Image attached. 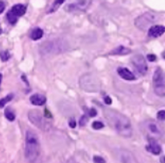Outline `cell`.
<instances>
[{
  "instance_id": "4316f807",
  "label": "cell",
  "mask_w": 165,
  "mask_h": 163,
  "mask_svg": "<svg viewBox=\"0 0 165 163\" xmlns=\"http://www.w3.org/2000/svg\"><path fill=\"white\" fill-rule=\"evenodd\" d=\"M69 126L72 128H74L76 126V122L74 119H70L69 121Z\"/></svg>"
},
{
  "instance_id": "5bb4252c",
  "label": "cell",
  "mask_w": 165,
  "mask_h": 163,
  "mask_svg": "<svg viewBox=\"0 0 165 163\" xmlns=\"http://www.w3.org/2000/svg\"><path fill=\"white\" fill-rule=\"evenodd\" d=\"M43 34V31L40 28H36L33 29L30 34V38L33 40H38L42 38Z\"/></svg>"
},
{
  "instance_id": "ffe728a7",
  "label": "cell",
  "mask_w": 165,
  "mask_h": 163,
  "mask_svg": "<svg viewBox=\"0 0 165 163\" xmlns=\"http://www.w3.org/2000/svg\"><path fill=\"white\" fill-rule=\"evenodd\" d=\"M10 57H11L10 54L7 50L1 51V52H0V58H1V60L3 62H6L8 61L9 58H10Z\"/></svg>"
},
{
  "instance_id": "9c48e42d",
  "label": "cell",
  "mask_w": 165,
  "mask_h": 163,
  "mask_svg": "<svg viewBox=\"0 0 165 163\" xmlns=\"http://www.w3.org/2000/svg\"><path fill=\"white\" fill-rule=\"evenodd\" d=\"M117 72L122 79L127 81H134L136 79V77L127 67H120L117 68Z\"/></svg>"
},
{
  "instance_id": "83f0119b",
  "label": "cell",
  "mask_w": 165,
  "mask_h": 163,
  "mask_svg": "<svg viewBox=\"0 0 165 163\" xmlns=\"http://www.w3.org/2000/svg\"><path fill=\"white\" fill-rule=\"evenodd\" d=\"M104 102H105V104L107 105H110L112 103V99L109 96H106L105 97H104Z\"/></svg>"
},
{
  "instance_id": "8992f818",
  "label": "cell",
  "mask_w": 165,
  "mask_h": 163,
  "mask_svg": "<svg viewBox=\"0 0 165 163\" xmlns=\"http://www.w3.org/2000/svg\"><path fill=\"white\" fill-rule=\"evenodd\" d=\"M132 65L142 75H145L148 71V65L145 57L142 54H136L131 58Z\"/></svg>"
},
{
  "instance_id": "8fae6325",
  "label": "cell",
  "mask_w": 165,
  "mask_h": 163,
  "mask_svg": "<svg viewBox=\"0 0 165 163\" xmlns=\"http://www.w3.org/2000/svg\"><path fill=\"white\" fill-rule=\"evenodd\" d=\"M29 100L33 105L41 106L45 104L46 102V97L42 94L36 93L30 97Z\"/></svg>"
},
{
  "instance_id": "d6a6232c",
  "label": "cell",
  "mask_w": 165,
  "mask_h": 163,
  "mask_svg": "<svg viewBox=\"0 0 165 163\" xmlns=\"http://www.w3.org/2000/svg\"><path fill=\"white\" fill-rule=\"evenodd\" d=\"M162 162L163 163H165V156L162 158Z\"/></svg>"
},
{
  "instance_id": "5b68a950",
  "label": "cell",
  "mask_w": 165,
  "mask_h": 163,
  "mask_svg": "<svg viewBox=\"0 0 165 163\" xmlns=\"http://www.w3.org/2000/svg\"><path fill=\"white\" fill-rule=\"evenodd\" d=\"M156 20V16L149 12H146L142 15L138 16L136 18L135 24L136 26L140 30H145Z\"/></svg>"
},
{
  "instance_id": "9a60e30c",
  "label": "cell",
  "mask_w": 165,
  "mask_h": 163,
  "mask_svg": "<svg viewBox=\"0 0 165 163\" xmlns=\"http://www.w3.org/2000/svg\"><path fill=\"white\" fill-rule=\"evenodd\" d=\"M90 2H88V1H84V2H80V3H77L76 4H72L71 5V10H74V9H76L77 10H83V9H86L88 7V6L90 5Z\"/></svg>"
},
{
  "instance_id": "484cf974",
  "label": "cell",
  "mask_w": 165,
  "mask_h": 163,
  "mask_svg": "<svg viewBox=\"0 0 165 163\" xmlns=\"http://www.w3.org/2000/svg\"><path fill=\"white\" fill-rule=\"evenodd\" d=\"M89 115L90 117H95L97 115V111L94 108H91L89 111Z\"/></svg>"
},
{
  "instance_id": "30bf717a",
  "label": "cell",
  "mask_w": 165,
  "mask_h": 163,
  "mask_svg": "<svg viewBox=\"0 0 165 163\" xmlns=\"http://www.w3.org/2000/svg\"><path fill=\"white\" fill-rule=\"evenodd\" d=\"M146 149L147 151L151 152L152 154H155V155H158L161 152L162 148L159 144L154 139H149V144L146 147Z\"/></svg>"
},
{
  "instance_id": "6da1fadb",
  "label": "cell",
  "mask_w": 165,
  "mask_h": 163,
  "mask_svg": "<svg viewBox=\"0 0 165 163\" xmlns=\"http://www.w3.org/2000/svg\"><path fill=\"white\" fill-rule=\"evenodd\" d=\"M104 115L108 123L120 136L129 138L132 134V128L130 119L118 111L106 109Z\"/></svg>"
},
{
  "instance_id": "cb8c5ba5",
  "label": "cell",
  "mask_w": 165,
  "mask_h": 163,
  "mask_svg": "<svg viewBox=\"0 0 165 163\" xmlns=\"http://www.w3.org/2000/svg\"><path fill=\"white\" fill-rule=\"evenodd\" d=\"M93 161L94 163H106L105 160L102 157L99 156H94L93 158Z\"/></svg>"
},
{
  "instance_id": "7402d4cb",
  "label": "cell",
  "mask_w": 165,
  "mask_h": 163,
  "mask_svg": "<svg viewBox=\"0 0 165 163\" xmlns=\"http://www.w3.org/2000/svg\"><path fill=\"white\" fill-rule=\"evenodd\" d=\"M156 118H157L158 120H160V121L165 120V110L162 109L158 111L157 114H156Z\"/></svg>"
},
{
  "instance_id": "d6986e66",
  "label": "cell",
  "mask_w": 165,
  "mask_h": 163,
  "mask_svg": "<svg viewBox=\"0 0 165 163\" xmlns=\"http://www.w3.org/2000/svg\"><path fill=\"white\" fill-rule=\"evenodd\" d=\"M64 3V1L63 0H60V1H56L54 2L53 5L51 6V7H50V9L49 10V13H53L54 12H56V10H57L59 7L62 5V4Z\"/></svg>"
},
{
  "instance_id": "d4e9b609",
  "label": "cell",
  "mask_w": 165,
  "mask_h": 163,
  "mask_svg": "<svg viewBox=\"0 0 165 163\" xmlns=\"http://www.w3.org/2000/svg\"><path fill=\"white\" fill-rule=\"evenodd\" d=\"M147 59L149 60V61L150 62H154L157 57H156V56L155 54H147L146 56Z\"/></svg>"
},
{
  "instance_id": "2e32d148",
  "label": "cell",
  "mask_w": 165,
  "mask_h": 163,
  "mask_svg": "<svg viewBox=\"0 0 165 163\" xmlns=\"http://www.w3.org/2000/svg\"><path fill=\"white\" fill-rule=\"evenodd\" d=\"M4 115L6 119H7L9 121L13 122L16 119V115L13 112V111L10 108H6L5 111H4Z\"/></svg>"
},
{
  "instance_id": "f546056e",
  "label": "cell",
  "mask_w": 165,
  "mask_h": 163,
  "mask_svg": "<svg viewBox=\"0 0 165 163\" xmlns=\"http://www.w3.org/2000/svg\"><path fill=\"white\" fill-rule=\"evenodd\" d=\"M45 116L46 118H51V114L50 111L47 110V109H45Z\"/></svg>"
},
{
  "instance_id": "836d02e7",
  "label": "cell",
  "mask_w": 165,
  "mask_h": 163,
  "mask_svg": "<svg viewBox=\"0 0 165 163\" xmlns=\"http://www.w3.org/2000/svg\"><path fill=\"white\" fill-rule=\"evenodd\" d=\"M2 32V28H1V27H0V34H1Z\"/></svg>"
},
{
  "instance_id": "ac0fdd59",
  "label": "cell",
  "mask_w": 165,
  "mask_h": 163,
  "mask_svg": "<svg viewBox=\"0 0 165 163\" xmlns=\"http://www.w3.org/2000/svg\"><path fill=\"white\" fill-rule=\"evenodd\" d=\"M17 17H16L11 11H9L7 14V19L11 24H15L17 21Z\"/></svg>"
},
{
  "instance_id": "277c9868",
  "label": "cell",
  "mask_w": 165,
  "mask_h": 163,
  "mask_svg": "<svg viewBox=\"0 0 165 163\" xmlns=\"http://www.w3.org/2000/svg\"><path fill=\"white\" fill-rule=\"evenodd\" d=\"M144 129L150 138L154 139L162 137L164 131L158 123L153 121H147L144 123Z\"/></svg>"
},
{
  "instance_id": "4dcf8cb0",
  "label": "cell",
  "mask_w": 165,
  "mask_h": 163,
  "mask_svg": "<svg viewBox=\"0 0 165 163\" xmlns=\"http://www.w3.org/2000/svg\"><path fill=\"white\" fill-rule=\"evenodd\" d=\"M2 75L0 73V85H1V83H2Z\"/></svg>"
},
{
  "instance_id": "7a4b0ae2",
  "label": "cell",
  "mask_w": 165,
  "mask_h": 163,
  "mask_svg": "<svg viewBox=\"0 0 165 163\" xmlns=\"http://www.w3.org/2000/svg\"><path fill=\"white\" fill-rule=\"evenodd\" d=\"M40 143L37 135L31 130H28L25 134V157L29 162H36L40 156Z\"/></svg>"
},
{
  "instance_id": "4fadbf2b",
  "label": "cell",
  "mask_w": 165,
  "mask_h": 163,
  "mask_svg": "<svg viewBox=\"0 0 165 163\" xmlns=\"http://www.w3.org/2000/svg\"><path fill=\"white\" fill-rule=\"evenodd\" d=\"M16 17L22 16L26 12V7L23 4H16L10 10Z\"/></svg>"
},
{
  "instance_id": "ba28073f",
  "label": "cell",
  "mask_w": 165,
  "mask_h": 163,
  "mask_svg": "<svg viewBox=\"0 0 165 163\" xmlns=\"http://www.w3.org/2000/svg\"><path fill=\"white\" fill-rule=\"evenodd\" d=\"M165 32V26L163 25H153L148 31V36L150 38H158Z\"/></svg>"
},
{
  "instance_id": "603a6c76",
  "label": "cell",
  "mask_w": 165,
  "mask_h": 163,
  "mask_svg": "<svg viewBox=\"0 0 165 163\" xmlns=\"http://www.w3.org/2000/svg\"><path fill=\"white\" fill-rule=\"evenodd\" d=\"M88 121V119L87 118L86 115H83V116H82L81 118L80 119V121H79V124L80 126H84L87 123Z\"/></svg>"
},
{
  "instance_id": "52a82bcc",
  "label": "cell",
  "mask_w": 165,
  "mask_h": 163,
  "mask_svg": "<svg viewBox=\"0 0 165 163\" xmlns=\"http://www.w3.org/2000/svg\"><path fill=\"white\" fill-rule=\"evenodd\" d=\"M154 89H159L165 87V75L163 70L160 67H157L153 76Z\"/></svg>"
},
{
  "instance_id": "44dd1931",
  "label": "cell",
  "mask_w": 165,
  "mask_h": 163,
  "mask_svg": "<svg viewBox=\"0 0 165 163\" xmlns=\"http://www.w3.org/2000/svg\"><path fill=\"white\" fill-rule=\"evenodd\" d=\"M92 126L94 130H100L104 127V123L101 122L95 121L92 123Z\"/></svg>"
},
{
  "instance_id": "e0dca14e",
  "label": "cell",
  "mask_w": 165,
  "mask_h": 163,
  "mask_svg": "<svg viewBox=\"0 0 165 163\" xmlns=\"http://www.w3.org/2000/svg\"><path fill=\"white\" fill-rule=\"evenodd\" d=\"M13 97H14V95H13L12 93H10V94H8V95L4 98L1 99V100H0V108H3L7 103L11 101Z\"/></svg>"
},
{
  "instance_id": "3957f363",
  "label": "cell",
  "mask_w": 165,
  "mask_h": 163,
  "mask_svg": "<svg viewBox=\"0 0 165 163\" xmlns=\"http://www.w3.org/2000/svg\"><path fill=\"white\" fill-rule=\"evenodd\" d=\"M28 118L33 125L42 130H47L50 127L49 123L43 118L40 111L37 109H32L28 113Z\"/></svg>"
},
{
  "instance_id": "f1b7e54d",
  "label": "cell",
  "mask_w": 165,
  "mask_h": 163,
  "mask_svg": "<svg viewBox=\"0 0 165 163\" xmlns=\"http://www.w3.org/2000/svg\"><path fill=\"white\" fill-rule=\"evenodd\" d=\"M5 7H6V6H5V4H4V3L2 2H0V14H2V13L4 11V10H5Z\"/></svg>"
},
{
  "instance_id": "7c38bea8",
  "label": "cell",
  "mask_w": 165,
  "mask_h": 163,
  "mask_svg": "<svg viewBox=\"0 0 165 163\" xmlns=\"http://www.w3.org/2000/svg\"><path fill=\"white\" fill-rule=\"evenodd\" d=\"M131 52H132V50L130 49L127 48V47H125L123 45H120L118 47H116V48L114 49V50H112L110 53V54L112 55L124 56V55H128L130 54Z\"/></svg>"
},
{
  "instance_id": "1f68e13d",
  "label": "cell",
  "mask_w": 165,
  "mask_h": 163,
  "mask_svg": "<svg viewBox=\"0 0 165 163\" xmlns=\"http://www.w3.org/2000/svg\"><path fill=\"white\" fill-rule=\"evenodd\" d=\"M162 56H163V58L164 59H165V50H164V52L163 53V54H162Z\"/></svg>"
}]
</instances>
